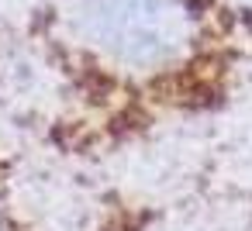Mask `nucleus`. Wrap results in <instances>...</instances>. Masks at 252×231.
Masks as SVG:
<instances>
[{"instance_id": "obj_1", "label": "nucleus", "mask_w": 252, "mask_h": 231, "mask_svg": "<svg viewBox=\"0 0 252 231\" xmlns=\"http://www.w3.org/2000/svg\"><path fill=\"white\" fill-rule=\"evenodd\" d=\"M52 69L42 145L80 166L231 104L235 31L214 0H52L38 18Z\"/></svg>"}, {"instance_id": "obj_2", "label": "nucleus", "mask_w": 252, "mask_h": 231, "mask_svg": "<svg viewBox=\"0 0 252 231\" xmlns=\"http://www.w3.org/2000/svg\"><path fill=\"white\" fill-rule=\"evenodd\" d=\"M0 231H42L28 200L21 155L0 142Z\"/></svg>"}, {"instance_id": "obj_3", "label": "nucleus", "mask_w": 252, "mask_h": 231, "mask_svg": "<svg viewBox=\"0 0 252 231\" xmlns=\"http://www.w3.org/2000/svg\"><path fill=\"white\" fill-rule=\"evenodd\" d=\"M214 7L224 14V21L231 25V31L238 25V28H245L252 35V0H214Z\"/></svg>"}]
</instances>
